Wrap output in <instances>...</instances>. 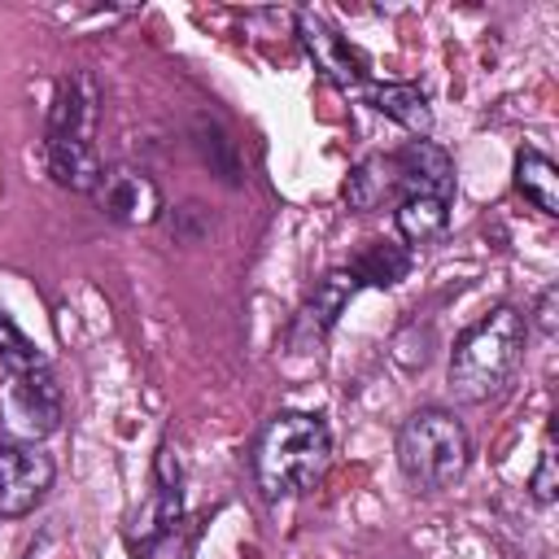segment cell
<instances>
[{
    "instance_id": "1",
    "label": "cell",
    "mask_w": 559,
    "mask_h": 559,
    "mask_svg": "<svg viewBox=\"0 0 559 559\" xmlns=\"http://www.w3.org/2000/svg\"><path fill=\"white\" fill-rule=\"evenodd\" d=\"M332 459V432L319 415L280 411L253 441V480L262 498H293L323 480Z\"/></svg>"
},
{
    "instance_id": "2",
    "label": "cell",
    "mask_w": 559,
    "mask_h": 559,
    "mask_svg": "<svg viewBox=\"0 0 559 559\" xmlns=\"http://www.w3.org/2000/svg\"><path fill=\"white\" fill-rule=\"evenodd\" d=\"M524 341H528V319L515 306H493L489 314H480L454 341L450 393L459 402H489L493 393H502L524 358Z\"/></svg>"
},
{
    "instance_id": "3",
    "label": "cell",
    "mask_w": 559,
    "mask_h": 559,
    "mask_svg": "<svg viewBox=\"0 0 559 559\" xmlns=\"http://www.w3.org/2000/svg\"><path fill=\"white\" fill-rule=\"evenodd\" d=\"M467 463H472V441L450 411L424 406L397 428V467L419 493L450 489L454 480H463Z\"/></svg>"
},
{
    "instance_id": "4",
    "label": "cell",
    "mask_w": 559,
    "mask_h": 559,
    "mask_svg": "<svg viewBox=\"0 0 559 559\" xmlns=\"http://www.w3.org/2000/svg\"><path fill=\"white\" fill-rule=\"evenodd\" d=\"M0 406H4V437L9 441H31L35 445L39 437L57 432V424H61V389L52 380V367L9 376Z\"/></svg>"
},
{
    "instance_id": "5",
    "label": "cell",
    "mask_w": 559,
    "mask_h": 559,
    "mask_svg": "<svg viewBox=\"0 0 559 559\" xmlns=\"http://www.w3.org/2000/svg\"><path fill=\"white\" fill-rule=\"evenodd\" d=\"M52 476L57 467L39 445L0 437V515L4 520H22L26 511H35L52 489Z\"/></svg>"
},
{
    "instance_id": "6",
    "label": "cell",
    "mask_w": 559,
    "mask_h": 559,
    "mask_svg": "<svg viewBox=\"0 0 559 559\" xmlns=\"http://www.w3.org/2000/svg\"><path fill=\"white\" fill-rule=\"evenodd\" d=\"M297 39H301V48L310 52L314 70H319L332 87L354 92V87L367 83V57H362L336 26H328L319 13H310V9L297 13Z\"/></svg>"
},
{
    "instance_id": "7",
    "label": "cell",
    "mask_w": 559,
    "mask_h": 559,
    "mask_svg": "<svg viewBox=\"0 0 559 559\" xmlns=\"http://www.w3.org/2000/svg\"><path fill=\"white\" fill-rule=\"evenodd\" d=\"M96 205L105 210V218L122 223V227H148L162 218V188L135 170V166H114L100 175V188L92 192Z\"/></svg>"
},
{
    "instance_id": "8",
    "label": "cell",
    "mask_w": 559,
    "mask_h": 559,
    "mask_svg": "<svg viewBox=\"0 0 559 559\" xmlns=\"http://www.w3.org/2000/svg\"><path fill=\"white\" fill-rule=\"evenodd\" d=\"M397 175H402V197H454V162L441 144L432 140H406L402 148H393Z\"/></svg>"
},
{
    "instance_id": "9",
    "label": "cell",
    "mask_w": 559,
    "mask_h": 559,
    "mask_svg": "<svg viewBox=\"0 0 559 559\" xmlns=\"http://www.w3.org/2000/svg\"><path fill=\"white\" fill-rule=\"evenodd\" d=\"M354 288L358 284H354L349 271H328L323 280H314V288L306 293V301H301V310L293 319V345L297 349H314L332 332V323L345 310V301L354 297Z\"/></svg>"
},
{
    "instance_id": "10",
    "label": "cell",
    "mask_w": 559,
    "mask_h": 559,
    "mask_svg": "<svg viewBox=\"0 0 559 559\" xmlns=\"http://www.w3.org/2000/svg\"><path fill=\"white\" fill-rule=\"evenodd\" d=\"M96 79L87 70H74L70 79H61L52 109H48V135H66V140H92L96 131Z\"/></svg>"
},
{
    "instance_id": "11",
    "label": "cell",
    "mask_w": 559,
    "mask_h": 559,
    "mask_svg": "<svg viewBox=\"0 0 559 559\" xmlns=\"http://www.w3.org/2000/svg\"><path fill=\"white\" fill-rule=\"evenodd\" d=\"M44 166H48L57 188L79 192V197H92L100 188V175H105L92 140H66V135H48L44 140Z\"/></svg>"
},
{
    "instance_id": "12",
    "label": "cell",
    "mask_w": 559,
    "mask_h": 559,
    "mask_svg": "<svg viewBox=\"0 0 559 559\" xmlns=\"http://www.w3.org/2000/svg\"><path fill=\"white\" fill-rule=\"evenodd\" d=\"M341 197H345L349 210H358V214H371V210H380L384 201L397 205V201H402V175H397L393 153H371V157H362V162L349 170Z\"/></svg>"
},
{
    "instance_id": "13",
    "label": "cell",
    "mask_w": 559,
    "mask_h": 559,
    "mask_svg": "<svg viewBox=\"0 0 559 559\" xmlns=\"http://www.w3.org/2000/svg\"><path fill=\"white\" fill-rule=\"evenodd\" d=\"M362 100L371 109H380L384 118H393L415 140H428L432 135V109H428V96L415 83H367Z\"/></svg>"
},
{
    "instance_id": "14",
    "label": "cell",
    "mask_w": 559,
    "mask_h": 559,
    "mask_svg": "<svg viewBox=\"0 0 559 559\" xmlns=\"http://www.w3.org/2000/svg\"><path fill=\"white\" fill-rule=\"evenodd\" d=\"M515 192L546 218H559V170L546 153L520 148L515 153Z\"/></svg>"
},
{
    "instance_id": "15",
    "label": "cell",
    "mask_w": 559,
    "mask_h": 559,
    "mask_svg": "<svg viewBox=\"0 0 559 559\" xmlns=\"http://www.w3.org/2000/svg\"><path fill=\"white\" fill-rule=\"evenodd\" d=\"M354 275V284H371V288H393L397 280H406L411 271V249L397 240H367L354 262L345 266Z\"/></svg>"
},
{
    "instance_id": "16",
    "label": "cell",
    "mask_w": 559,
    "mask_h": 559,
    "mask_svg": "<svg viewBox=\"0 0 559 559\" xmlns=\"http://www.w3.org/2000/svg\"><path fill=\"white\" fill-rule=\"evenodd\" d=\"M393 227L406 245H432L450 227V201H441V197H402L393 205Z\"/></svg>"
},
{
    "instance_id": "17",
    "label": "cell",
    "mask_w": 559,
    "mask_h": 559,
    "mask_svg": "<svg viewBox=\"0 0 559 559\" xmlns=\"http://www.w3.org/2000/svg\"><path fill=\"white\" fill-rule=\"evenodd\" d=\"M0 367L9 371V376H22V371H39V367H48V358L31 345V336L0 310Z\"/></svg>"
},
{
    "instance_id": "18",
    "label": "cell",
    "mask_w": 559,
    "mask_h": 559,
    "mask_svg": "<svg viewBox=\"0 0 559 559\" xmlns=\"http://www.w3.org/2000/svg\"><path fill=\"white\" fill-rule=\"evenodd\" d=\"M201 524H205V515L170 524V528H166L148 550H140L135 559H192V550H197V542H201Z\"/></svg>"
},
{
    "instance_id": "19",
    "label": "cell",
    "mask_w": 559,
    "mask_h": 559,
    "mask_svg": "<svg viewBox=\"0 0 559 559\" xmlns=\"http://www.w3.org/2000/svg\"><path fill=\"white\" fill-rule=\"evenodd\" d=\"M528 493H533V502H542V507H550L555 493H559V467H555V445H550V441H546L542 454H537V467H533V476H528Z\"/></svg>"
},
{
    "instance_id": "20",
    "label": "cell",
    "mask_w": 559,
    "mask_h": 559,
    "mask_svg": "<svg viewBox=\"0 0 559 559\" xmlns=\"http://www.w3.org/2000/svg\"><path fill=\"white\" fill-rule=\"evenodd\" d=\"M555 301H559V288L550 284V288H542L537 310H533V323H537V332H546V336H555Z\"/></svg>"
}]
</instances>
